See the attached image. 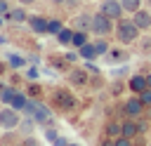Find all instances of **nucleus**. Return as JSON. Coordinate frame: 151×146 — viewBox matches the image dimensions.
<instances>
[{"label": "nucleus", "mask_w": 151, "mask_h": 146, "mask_svg": "<svg viewBox=\"0 0 151 146\" xmlns=\"http://www.w3.org/2000/svg\"><path fill=\"white\" fill-rule=\"evenodd\" d=\"M68 82L76 85V87H85V85H90V73H87V68H80V66L71 68V71H68Z\"/></svg>", "instance_id": "nucleus-9"}, {"label": "nucleus", "mask_w": 151, "mask_h": 146, "mask_svg": "<svg viewBox=\"0 0 151 146\" xmlns=\"http://www.w3.org/2000/svg\"><path fill=\"white\" fill-rule=\"evenodd\" d=\"M61 28H64V21L61 19H50V24H47V35H59L61 33Z\"/></svg>", "instance_id": "nucleus-24"}, {"label": "nucleus", "mask_w": 151, "mask_h": 146, "mask_svg": "<svg viewBox=\"0 0 151 146\" xmlns=\"http://www.w3.org/2000/svg\"><path fill=\"white\" fill-rule=\"evenodd\" d=\"M26 24H28V28H31L35 35H47V24H50V19H45L42 14H31Z\"/></svg>", "instance_id": "nucleus-8"}, {"label": "nucleus", "mask_w": 151, "mask_h": 146, "mask_svg": "<svg viewBox=\"0 0 151 146\" xmlns=\"http://www.w3.org/2000/svg\"><path fill=\"white\" fill-rule=\"evenodd\" d=\"M132 141H134V139H127V137H123V134H120V137H116V139H113V146H132Z\"/></svg>", "instance_id": "nucleus-31"}, {"label": "nucleus", "mask_w": 151, "mask_h": 146, "mask_svg": "<svg viewBox=\"0 0 151 146\" xmlns=\"http://www.w3.org/2000/svg\"><path fill=\"white\" fill-rule=\"evenodd\" d=\"M85 68H87V73H94V75L99 73V66H97L94 61H87V64H85Z\"/></svg>", "instance_id": "nucleus-36"}, {"label": "nucleus", "mask_w": 151, "mask_h": 146, "mask_svg": "<svg viewBox=\"0 0 151 146\" xmlns=\"http://www.w3.org/2000/svg\"><path fill=\"white\" fill-rule=\"evenodd\" d=\"M104 134L111 137V139L120 137V134H123V120H109L106 127H104Z\"/></svg>", "instance_id": "nucleus-16"}, {"label": "nucleus", "mask_w": 151, "mask_h": 146, "mask_svg": "<svg viewBox=\"0 0 151 146\" xmlns=\"http://www.w3.org/2000/svg\"><path fill=\"white\" fill-rule=\"evenodd\" d=\"M120 5H123V9L130 12V14H134L137 9H142V0H120Z\"/></svg>", "instance_id": "nucleus-26"}, {"label": "nucleus", "mask_w": 151, "mask_h": 146, "mask_svg": "<svg viewBox=\"0 0 151 146\" xmlns=\"http://www.w3.org/2000/svg\"><path fill=\"white\" fill-rule=\"evenodd\" d=\"M19 5H24V7H28V5H33V2H38V0H17Z\"/></svg>", "instance_id": "nucleus-41"}, {"label": "nucleus", "mask_w": 151, "mask_h": 146, "mask_svg": "<svg viewBox=\"0 0 151 146\" xmlns=\"http://www.w3.org/2000/svg\"><path fill=\"white\" fill-rule=\"evenodd\" d=\"M139 99H142V104H144L146 108H151V87H149V89H144V92L139 94Z\"/></svg>", "instance_id": "nucleus-30"}, {"label": "nucleus", "mask_w": 151, "mask_h": 146, "mask_svg": "<svg viewBox=\"0 0 151 146\" xmlns=\"http://www.w3.org/2000/svg\"><path fill=\"white\" fill-rule=\"evenodd\" d=\"M64 57H66V61H68V64H78V59H80V52H78V49H76V52H66Z\"/></svg>", "instance_id": "nucleus-33"}, {"label": "nucleus", "mask_w": 151, "mask_h": 146, "mask_svg": "<svg viewBox=\"0 0 151 146\" xmlns=\"http://www.w3.org/2000/svg\"><path fill=\"white\" fill-rule=\"evenodd\" d=\"M33 118H35V122H38V125H42V127H52V122H54L52 108H50V106H45L42 101H38V104H35Z\"/></svg>", "instance_id": "nucleus-6"}, {"label": "nucleus", "mask_w": 151, "mask_h": 146, "mask_svg": "<svg viewBox=\"0 0 151 146\" xmlns=\"http://www.w3.org/2000/svg\"><path fill=\"white\" fill-rule=\"evenodd\" d=\"M52 5H57V7H64V5H66V0H52Z\"/></svg>", "instance_id": "nucleus-42"}, {"label": "nucleus", "mask_w": 151, "mask_h": 146, "mask_svg": "<svg viewBox=\"0 0 151 146\" xmlns=\"http://www.w3.org/2000/svg\"><path fill=\"white\" fill-rule=\"evenodd\" d=\"M99 12H104V14H106V16H111L113 21L123 19V14H125V9H123L120 0H101V7H99Z\"/></svg>", "instance_id": "nucleus-7"}, {"label": "nucleus", "mask_w": 151, "mask_h": 146, "mask_svg": "<svg viewBox=\"0 0 151 146\" xmlns=\"http://www.w3.org/2000/svg\"><path fill=\"white\" fill-rule=\"evenodd\" d=\"M87 42H90V31H76V33H73V45H71V47H73V49H80V47L87 45Z\"/></svg>", "instance_id": "nucleus-18"}, {"label": "nucleus", "mask_w": 151, "mask_h": 146, "mask_svg": "<svg viewBox=\"0 0 151 146\" xmlns=\"http://www.w3.org/2000/svg\"><path fill=\"white\" fill-rule=\"evenodd\" d=\"M35 118L31 115V118H21V125H19V132L24 134V137H28V134H33V130H35Z\"/></svg>", "instance_id": "nucleus-22"}, {"label": "nucleus", "mask_w": 151, "mask_h": 146, "mask_svg": "<svg viewBox=\"0 0 151 146\" xmlns=\"http://www.w3.org/2000/svg\"><path fill=\"white\" fill-rule=\"evenodd\" d=\"M139 132H142V130H139L137 118H125V120H123V137H127V139H137Z\"/></svg>", "instance_id": "nucleus-13"}, {"label": "nucleus", "mask_w": 151, "mask_h": 146, "mask_svg": "<svg viewBox=\"0 0 151 146\" xmlns=\"http://www.w3.org/2000/svg\"><path fill=\"white\" fill-rule=\"evenodd\" d=\"M68 146H80V144H73V141H71V144H68Z\"/></svg>", "instance_id": "nucleus-45"}, {"label": "nucleus", "mask_w": 151, "mask_h": 146, "mask_svg": "<svg viewBox=\"0 0 151 146\" xmlns=\"http://www.w3.org/2000/svg\"><path fill=\"white\" fill-rule=\"evenodd\" d=\"M127 59V52H123V49H109V54H106V61H125Z\"/></svg>", "instance_id": "nucleus-25"}, {"label": "nucleus", "mask_w": 151, "mask_h": 146, "mask_svg": "<svg viewBox=\"0 0 151 146\" xmlns=\"http://www.w3.org/2000/svg\"><path fill=\"white\" fill-rule=\"evenodd\" d=\"M78 2H80V0H66V5H64V7H68V9H73V7H78Z\"/></svg>", "instance_id": "nucleus-40"}, {"label": "nucleus", "mask_w": 151, "mask_h": 146, "mask_svg": "<svg viewBox=\"0 0 151 146\" xmlns=\"http://www.w3.org/2000/svg\"><path fill=\"white\" fill-rule=\"evenodd\" d=\"M146 80H149V87H151V73H146Z\"/></svg>", "instance_id": "nucleus-44"}, {"label": "nucleus", "mask_w": 151, "mask_h": 146, "mask_svg": "<svg viewBox=\"0 0 151 146\" xmlns=\"http://www.w3.org/2000/svg\"><path fill=\"white\" fill-rule=\"evenodd\" d=\"M57 137H59V132H57L54 127H45V139H47L50 144H52V141H54Z\"/></svg>", "instance_id": "nucleus-32"}, {"label": "nucleus", "mask_w": 151, "mask_h": 146, "mask_svg": "<svg viewBox=\"0 0 151 146\" xmlns=\"http://www.w3.org/2000/svg\"><path fill=\"white\" fill-rule=\"evenodd\" d=\"M99 146H113V139H111V137H104V139L99 141Z\"/></svg>", "instance_id": "nucleus-39"}, {"label": "nucleus", "mask_w": 151, "mask_h": 146, "mask_svg": "<svg viewBox=\"0 0 151 146\" xmlns=\"http://www.w3.org/2000/svg\"><path fill=\"white\" fill-rule=\"evenodd\" d=\"M17 87H12V85H5V89H0V104H5V106H9L12 104V99L17 97Z\"/></svg>", "instance_id": "nucleus-21"}, {"label": "nucleus", "mask_w": 151, "mask_h": 146, "mask_svg": "<svg viewBox=\"0 0 151 146\" xmlns=\"http://www.w3.org/2000/svg\"><path fill=\"white\" fill-rule=\"evenodd\" d=\"M9 68H12V66H9V61H0V75H5Z\"/></svg>", "instance_id": "nucleus-38"}, {"label": "nucleus", "mask_w": 151, "mask_h": 146, "mask_svg": "<svg viewBox=\"0 0 151 146\" xmlns=\"http://www.w3.org/2000/svg\"><path fill=\"white\" fill-rule=\"evenodd\" d=\"M7 42V35H0V45H5Z\"/></svg>", "instance_id": "nucleus-43"}, {"label": "nucleus", "mask_w": 151, "mask_h": 146, "mask_svg": "<svg viewBox=\"0 0 151 146\" xmlns=\"http://www.w3.org/2000/svg\"><path fill=\"white\" fill-rule=\"evenodd\" d=\"M12 146H24V144H21V141H19V144H12Z\"/></svg>", "instance_id": "nucleus-46"}, {"label": "nucleus", "mask_w": 151, "mask_h": 146, "mask_svg": "<svg viewBox=\"0 0 151 146\" xmlns=\"http://www.w3.org/2000/svg\"><path fill=\"white\" fill-rule=\"evenodd\" d=\"M92 45H94V49H97V54H99V57H106V54H109V49H111V45H109V40H106V38H94V40H92Z\"/></svg>", "instance_id": "nucleus-23"}, {"label": "nucleus", "mask_w": 151, "mask_h": 146, "mask_svg": "<svg viewBox=\"0 0 151 146\" xmlns=\"http://www.w3.org/2000/svg\"><path fill=\"white\" fill-rule=\"evenodd\" d=\"M50 101H52V106L57 108V111H73L76 108V104H78V99L73 97V92L71 89H64V87H59V89H54L52 92V97H50Z\"/></svg>", "instance_id": "nucleus-2"}, {"label": "nucleus", "mask_w": 151, "mask_h": 146, "mask_svg": "<svg viewBox=\"0 0 151 146\" xmlns=\"http://www.w3.org/2000/svg\"><path fill=\"white\" fill-rule=\"evenodd\" d=\"M144 111H146V106L142 104L139 94H130V97L123 101V113H125V118H139Z\"/></svg>", "instance_id": "nucleus-5"}, {"label": "nucleus", "mask_w": 151, "mask_h": 146, "mask_svg": "<svg viewBox=\"0 0 151 146\" xmlns=\"http://www.w3.org/2000/svg\"><path fill=\"white\" fill-rule=\"evenodd\" d=\"M111 92H113V94H120V92H123V82H120V80H116V82L111 85Z\"/></svg>", "instance_id": "nucleus-37"}, {"label": "nucleus", "mask_w": 151, "mask_h": 146, "mask_svg": "<svg viewBox=\"0 0 151 146\" xmlns=\"http://www.w3.org/2000/svg\"><path fill=\"white\" fill-rule=\"evenodd\" d=\"M21 144L24 146H40V139L33 137V134H28V137H21Z\"/></svg>", "instance_id": "nucleus-29"}, {"label": "nucleus", "mask_w": 151, "mask_h": 146, "mask_svg": "<svg viewBox=\"0 0 151 146\" xmlns=\"http://www.w3.org/2000/svg\"><path fill=\"white\" fill-rule=\"evenodd\" d=\"M28 101H31V99H28V94H26V92H17V97L12 99V104H9V106L24 113V111H26V106H28Z\"/></svg>", "instance_id": "nucleus-17"}, {"label": "nucleus", "mask_w": 151, "mask_h": 146, "mask_svg": "<svg viewBox=\"0 0 151 146\" xmlns=\"http://www.w3.org/2000/svg\"><path fill=\"white\" fill-rule=\"evenodd\" d=\"M127 89H130L132 94H142L144 89H149V80H146V75H142V73L130 75V78H127Z\"/></svg>", "instance_id": "nucleus-10"}, {"label": "nucleus", "mask_w": 151, "mask_h": 146, "mask_svg": "<svg viewBox=\"0 0 151 146\" xmlns=\"http://www.w3.org/2000/svg\"><path fill=\"white\" fill-rule=\"evenodd\" d=\"M26 78H28V80H38V78H40V71H38L35 66H28V71H26Z\"/></svg>", "instance_id": "nucleus-34"}, {"label": "nucleus", "mask_w": 151, "mask_h": 146, "mask_svg": "<svg viewBox=\"0 0 151 146\" xmlns=\"http://www.w3.org/2000/svg\"><path fill=\"white\" fill-rule=\"evenodd\" d=\"M26 94H28V99H40L42 87H40V85H35V82H31V85H28V89H26Z\"/></svg>", "instance_id": "nucleus-27"}, {"label": "nucleus", "mask_w": 151, "mask_h": 146, "mask_svg": "<svg viewBox=\"0 0 151 146\" xmlns=\"http://www.w3.org/2000/svg\"><path fill=\"white\" fill-rule=\"evenodd\" d=\"M19 125H21V111H17L12 106H2L0 108V130L12 132V130H19Z\"/></svg>", "instance_id": "nucleus-4"}, {"label": "nucleus", "mask_w": 151, "mask_h": 146, "mask_svg": "<svg viewBox=\"0 0 151 146\" xmlns=\"http://www.w3.org/2000/svg\"><path fill=\"white\" fill-rule=\"evenodd\" d=\"M149 146H151V144H149Z\"/></svg>", "instance_id": "nucleus-47"}, {"label": "nucleus", "mask_w": 151, "mask_h": 146, "mask_svg": "<svg viewBox=\"0 0 151 146\" xmlns=\"http://www.w3.org/2000/svg\"><path fill=\"white\" fill-rule=\"evenodd\" d=\"M149 33H151V31H149Z\"/></svg>", "instance_id": "nucleus-48"}, {"label": "nucleus", "mask_w": 151, "mask_h": 146, "mask_svg": "<svg viewBox=\"0 0 151 146\" xmlns=\"http://www.w3.org/2000/svg\"><path fill=\"white\" fill-rule=\"evenodd\" d=\"M113 31L116 28H113V19L111 16H106L104 12H94L92 14V33H94V38H109Z\"/></svg>", "instance_id": "nucleus-3"}, {"label": "nucleus", "mask_w": 151, "mask_h": 146, "mask_svg": "<svg viewBox=\"0 0 151 146\" xmlns=\"http://www.w3.org/2000/svg\"><path fill=\"white\" fill-rule=\"evenodd\" d=\"M68 144H71V141H68L66 137H61V134H59V137L52 141V146H68Z\"/></svg>", "instance_id": "nucleus-35"}, {"label": "nucleus", "mask_w": 151, "mask_h": 146, "mask_svg": "<svg viewBox=\"0 0 151 146\" xmlns=\"http://www.w3.org/2000/svg\"><path fill=\"white\" fill-rule=\"evenodd\" d=\"M28 16H31V14L26 12V7H24V5L12 7V9H9V14H7V19H9V21H14V24H26V21H28Z\"/></svg>", "instance_id": "nucleus-14"}, {"label": "nucleus", "mask_w": 151, "mask_h": 146, "mask_svg": "<svg viewBox=\"0 0 151 146\" xmlns=\"http://www.w3.org/2000/svg\"><path fill=\"white\" fill-rule=\"evenodd\" d=\"M132 21L142 28V31H151V9H137L134 14H132Z\"/></svg>", "instance_id": "nucleus-12"}, {"label": "nucleus", "mask_w": 151, "mask_h": 146, "mask_svg": "<svg viewBox=\"0 0 151 146\" xmlns=\"http://www.w3.org/2000/svg\"><path fill=\"white\" fill-rule=\"evenodd\" d=\"M139 35H142V28L132 21V16L130 19L123 16V19L116 21V38H118L120 45H134L139 40Z\"/></svg>", "instance_id": "nucleus-1"}, {"label": "nucleus", "mask_w": 151, "mask_h": 146, "mask_svg": "<svg viewBox=\"0 0 151 146\" xmlns=\"http://www.w3.org/2000/svg\"><path fill=\"white\" fill-rule=\"evenodd\" d=\"M71 26H73L76 31H90V33H92V14H87V12H78V14H73Z\"/></svg>", "instance_id": "nucleus-11"}, {"label": "nucleus", "mask_w": 151, "mask_h": 146, "mask_svg": "<svg viewBox=\"0 0 151 146\" xmlns=\"http://www.w3.org/2000/svg\"><path fill=\"white\" fill-rule=\"evenodd\" d=\"M50 64H52L54 68H59V71H64V66H66L68 61H66V57H52V59H50Z\"/></svg>", "instance_id": "nucleus-28"}, {"label": "nucleus", "mask_w": 151, "mask_h": 146, "mask_svg": "<svg viewBox=\"0 0 151 146\" xmlns=\"http://www.w3.org/2000/svg\"><path fill=\"white\" fill-rule=\"evenodd\" d=\"M78 52H80V59H85V61H94V59L99 57V54H97V49H94V45H92V40H90L87 45H83Z\"/></svg>", "instance_id": "nucleus-19"}, {"label": "nucleus", "mask_w": 151, "mask_h": 146, "mask_svg": "<svg viewBox=\"0 0 151 146\" xmlns=\"http://www.w3.org/2000/svg\"><path fill=\"white\" fill-rule=\"evenodd\" d=\"M73 33H76L73 26H64L61 33L57 35V42H59L61 47H71V45H73Z\"/></svg>", "instance_id": "nucleus-15"}, {"label": "nucleus", "mask_w": 151, "mask_h": 146, "mask_svg": "<svg viewBox=\"0 0 151 146\" xmlns=\"http://www.w3.org/2000/svg\"><path fill=\"white\" fill-rule=\"evenodd\" d=\"M7 61H9V66H12V68H28V59H26V57H21V54L9 52V54H7Z\"/></svg>", "instance_id": "nucleus-20"}]
</instances>
